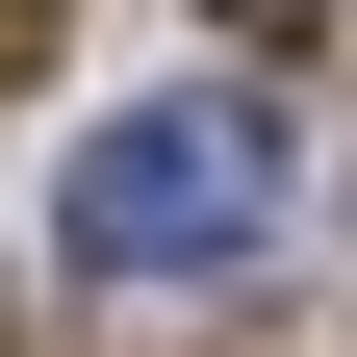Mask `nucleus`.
<instances>
[{"label":"nucleus","instance_id":"1","mask_svg":"<svg viewBox=\"0 0 357 357\" xmlns=\"http://www.w3.org/2000/svg\"><path fill=\"white\" fill-rule=\"evenodd\" d=\"M52 230H77V281H230V255L281 230V102H255V77H178V102L77 128Z\"/></svg>","mask_w":357,"mask_h":357},{"label":"nucleus","instance_id":"3","mask_svg":"<svg viewBox=\"0 0 357 357\" xmlns=\"http://www.w3.org/2000/svg\"><path fill=\"white\" fill-rule=\"evenodd\" d=\"M230 26H255V52H281V26H332V0H230Z\"/></svg>","mask_w":357,"mask_h":357},{"label":"nucleus","instance_id":"2","mask_svg":"<svg viewBox=\"0 0 357 357\" xmlns=\"http://www.w3.org/2000/svg\"><path fill=\"white\" fill-rule=\"evenodd\" d=\"M26 52H52V0H0V77H26Z\"/></svg>","mask_w":357,"mask_h":357}]
</instances>
